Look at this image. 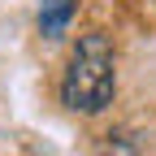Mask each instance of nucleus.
<instances>
[{
  "instance_id": "f257e3e1",
  "label": "nucleus",
  "mask_w": 156,
  "mask_h": 156,
  "mask_svg": "<svg viewBox=\"0 0 156 156\" xmlns=\"http://www.w3.org/2000/svg\"><path fill=\"white\" fill-rule=\"evenodd\" d=\"M113 91H117L113 44H108V35L91 30L78 39V48L69 56V69L61 78V100L74 113H100L104 104H113Z\"/></svg>"
},
{
  "instance_id": "f03ea898",
  "label": "nucleus",
  "mask_w": 156,
  "mask_h": 156,
  "mask_svg": "<svg viewBox=\"0 0 156 156\" xmlns=\"http://www.w3.org/2000/svg\"><path fill=\"white\" fill-rule=\"evenodd\" d=\"M74 9H78V0H44V13H39V30H44L48 39L65 35V26H69Z\"/></svg>"
}]
</instances>
